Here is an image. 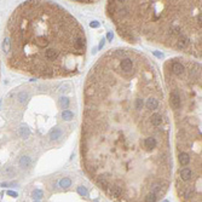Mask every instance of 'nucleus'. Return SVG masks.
Masks as SVG:
<instances>
[{"label": "nucleus", "mask_w": 202, "mask_h": 202, "mask_svg": "<svg viewBox=\"0 0 202 202\" xmlns=\"http://www.w3.org/2000/svg\"><path fill=\"white\" fill-rule=\"evenodd\" d=\"M81 168L114 202H157L172 182L171 126L155 62L110 48L91 67L82 92Z\"/></svg>", "instance_id": "1"}, {"label": "nucleus", "mask_w": 202, "mask_h": 202, "mask_svg": "<svg viewBox=\"0 0 202 202\" xmlns=\"http://www.w3.org/2000/svg\"><path fill=\"white\" fill-rule=\"evenodd\" d=\"M10 69L39 79L71 78L86 61L83 27L51 1H24L10 16L3 42Z\"/></svg>", "instance_id": "2"}, {"label": "nucleus", "mask_w": 202, "mask_h": 202, "mask_svg": "<svg viewBox=\"0 0 202 202\" xmlns=\"http://www.w3.org/2000/svg\"><path fill=\"white\" fill-rule=\"evenodd\" d=\"M108 17L127 42L162 46L188 56H202V1L113 0Z\"/></svg>", "instance_id": "3"}, {"label": "nucleus", "mask_w": 202, "mask_h": 202, "mask_svg": "<svg viewBox=\"0 0 202 202\" xmlns=\"http://www.w3.org/2000/svg\"><path fill=\"white\" fill-rule=\"evenodd\" d=\"M163 76L176 125V191L180 202H201V64L173 57Z\"/></svg>", "instance_id": "4"}, {"label": "nucleus", "mask_w": 202, "mask_h": 202, "mask_svg": "<svg viewBox=\"0 0 202 202\" xmlns=\"http://www.w3.org/2000/svg\"><path fill=\"white\" fill-rule=\"evenodd\" d=\"M73 116H74V114H73L70 110H63V113H62V118H63V120H67V121L73 120Z\"/></svg>", "instance_id": "5"}, {"label": "nucleus", "mask_w": 202, "mask_h": 202, "mask_svg": "<svg viewBox=\"0 0 202 202\" xmlns=\"http://www.w3.org/2000/svg\"><path fill=\"white\" fill-rule=\"evenodd\" d=\"M42 196H44V194H42V191H41V190H39V189L34 190V191H33V194H31V197L35 198V200H40V198H42Z\"/></svg>", "instance_id": "6"}, {"label": "nucleus", "mask_w": 202, "mask_h": 202, "mask_svg": "<svg viewBox=\"0 0 202 202\" xmlns=\"http://www.w3.org/2000/svg\"><path fill=\"white\" fill-rule=\"evenodd\" d=\"M70 184H71V180L69 178H63L59 182L61 188H68V186H70Z\"/></svg>", "instance_id": "7"}, {"label": "nucleus", "mask_w": 202, "mask_h": 202, "mask_svg": "<svg viewBox=\"0 0 202 202\" xmlns=\"http://www.w3.org/2000/svg\"><path fill=\"white\" fill-rule=\"evenodd\" d=\"M62 136V132H61V130H55V131H52L51 132V139H57L58 137H61Z\"/></svg>", "instance_id": "8"}, {"label": "nucleus", "mask_w": 202, "mask_h": 202, "mask_svg": "<svg viewBox=\"0 0 202 202\" xmlns=\"http://www.w3.org/2000/svg\"><path fill=\"white\" fill-rule=\"evenodd\" d=\"M19 163H21L22 167H28L30 165V160L28 157H22V158H21V161H19Z\"/></svg>", "instance_id": "9"}, {"label": "nucleus", "mask_w": 202, "mask_h": 202, "mask_svg": "<svg viewBox=\"0 0 202 202\" xmlns=\"http://www.w3.org/2000/svg\"><path fill=\"white\" fill-rule=\"evenodd\" d=\"M78 193H79L80 195H82V196H87V195H88V191L85 189V188H82V186L78 188Z\"/></svg>", "instance_id": "10"}, {"label": "nucleus", "mask_w": 202, "mask_h": 202, "mask_svg": "<svg viewBox=\"0 0 202 202\" xmlns=\"http://www.w3.org/2000/svg\"><path fill=\"white\" fill-rule=\"evenodd\" d=\"M68 104H69V102H68V99H67V98L62 99V107H63V108H67V107H68Z\"/></svg>", "instance_id": "11"}, {"label": "nucleus", "mask_w": 202, "mask_h": 202, "mask_svg": "<svg viewBox=\"0 0 202 202\" xmlns=\"http://www.w3.org/2000/svg\"><path fill=\"white\" fill-rule=\"evenodd\" d=\"M7 195L13 196V197H17V193H15V191H11V190H9V191H7Z\"/></svg>", "instance_id": "12"}, {"label": "nucleus", "mask_w": 202, "mask_h": 202, "mask_svg": "<svg viewBox=\"0 0 202 202\" xmlns=\"http://www.w3.org/2000/svg\"><path fill=\"white\" fill-rule=\"evenodd\" d=\"M91 27H92V28H93V27H94V28H97V27H99V23L97 22V21H94V22H92V23H91Z\"/></svg>", "instance_id": "13"}, {"label": "nucleus", "mask_w": 202, "mask_h": 202, "mask_svg": "<svg viewBox=\"0 0 202 202\" xmlns=\"http://www.w3.org/2000/svg\"><path fill=\"white\" fill-rule=\"evenodd\" d=\"M78 4H94V1H76Z\"/></svg>", "instance_id": "14"}, {"label": "nucleus", "mask_w": 202, "mask_h": 202, "mask_svg": "<svg viewBox=\"0 0 202 202\" xmlns=\"http://www.w3.org/2000/svg\"><path fill=\"white\" fill-rule=\"evenodd\" d=\"M111 39H113V34H111V33H108V40L110 41Z\"/></svg>", "instance_id": "15"}, {"label": "nucleus", "mask_w": 202, "mask_h": 202, "mask_svg": "<svg viewBox=\"0 0 202 202\" xmlns=\"http://www.w3.org/2000/svg\"><path fill=\"white\" fill-rule=\"evenodd\" d=\"M163 202H167V201H163Z\"/></svg>", "instance_id": "16"}]
</instances>
